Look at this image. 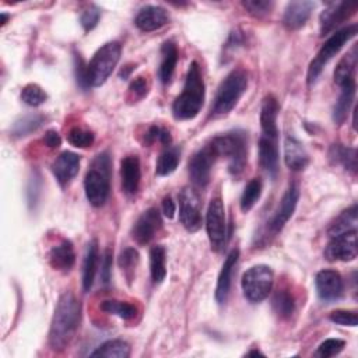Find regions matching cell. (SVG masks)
Instances as JSON below:
<instances>
[{
  "label": "cell",
  "instance_id": "cell-1",
  "mask_svg": "<svg viewBox=\"0 0 358 358\" xmlns=\"http://www.w3.org/2000/svg\"><path fill=\"white\" fill-rule=\"evenodd\" d=\"M82 322V304L70 291L61 295L50 330V345L55 351L65 350L75 338Z\"/></svg>",
  "mask_w": 358,
  "mask_h": 358
},
{
  "label": "cell",
  "instance_id": "cell-2",
  "mask_svg": "<svg viewBox=\"0 0 358 358\" xmlns=\"http://www.w3.org/2000/svg\"><path fill=\"white\" fill-rule=\"evenodd\" d=\"M206 98L203 73L197 62H192L186 75L182 93L172 104V115L177 121H191L199 115Z\"/></svg>",
  "mask_w": 358,
  "mask_h": 358
},
{
  "label": "cell",
  "instance_id": "cell-3",
  "mask_svg": "<svg viewBox=\"0 0 358 358\" xmlns=\"http://www.w3.org/2000/svg\"><path fill=\"white\" fill-rule=\"evenodd\" d=\"M248 83L249 77L246 70L244 69H234L230 75H227V77L220 83L217 89L210 117L221 118L228 115L235 108L241 97L245 94Z\"/></svg>",
  "mask_w": 358,
  "mask_h": 358
},
{
  "label": "cell",
  "instance_id": "cell-4",
  "mask_svg": "<svg viewBox=\"0 0 358 358\" xmlns=\"http://www.w3.org/2000/svg\"><path fill=\"white\" fill-rule=\"evenodd\" d=\"M218 157H225L228 161V171L232 177L242 175L248 160V137L245 132L234 130L210 140Z\"/></svg>",
  "mask_w": 358,
  "mask_h": 358
},
{
  "label": "cell",
  "instance_id": "cell-5",
  "mask_svg": "<svg viewBox=\"0 0 358 358\" xmlns=\"http://www.w3.org/2000/svg\"><path fill=\"white\" fill-rule=\"evenodd\" d=\"M86 196L90 204L94 207H101L110 197L111 192V158L108 153L98 154L84 179Z\"/></svg>",
  "mask_w": 358,
  "mask_h": 358
},
{
  "label": "cell",
  "instance_id": "cell-6",
  "mask_svg": "<svg viewBox=\"0 0 358 358\" xmlns=\"http://www.w3.org/2000/svg\"><path fill=\"white\" fill-rule=\"evenodd\" d=\"M121 52L122 47L117 41L107 43L96 52L91 62L87 65L90 87H100L108 80L121 59Z\"/></svg>",
  "mask_w": 358,
  "mask_h": 358
},
{
  "label": "cell",
  "instance_id": "cell-7",
  "mask_svg": "<svg viewBox=\"0 0 358 358\" xmlns=\"http://www.w3.org/2000/svg\"><path fill=\"white\" fill-rule=\"evenodd\" d=\"M357 24L347 26L338 31H336L319 50L316 58L311 62L308 69V84H312L320 76L323 68L340 52V50L357 34Z\"/></svg>",
  "mask_w": 358,
  "mask_h": 358
},
{
  "label": "cell",
  "instance_id": "cell-8",
  "mask_svg": "<svg viewBox=\"0 0 358 358\" xmlns=\"http://www.w3.org/2000/svg\"><path fill=\"white\" fill-rule=\"evenodd\" d=\"M274 274L266 264H258L245 271L242 277V291L248 301L258 304L264 301L273 288Z\"/></svg>",
  "mask_w": 358,
  "mask_h": 358
},
{
  "label": "cell",
  "instance_id": "cell-9",
  "mask_svg": "<svg viewBox=\"0 0 358 358\" xmlns=\"http://www.w3.org/2000/svg\"><path fill=\"white\" fill-rule=\"evenodd\" d=\"M206 230L211 249L220 252L227 241V224L225 211L221 197H213L206 216Z\"/></svg>",
  "mask_w": 358,
  "mask_h": 358
},
{
  "label": "cell",
  "instance_id": "cell-10",
  "mask_svg": "<svg viewBox=\"0 0 358 358\" xmlns=\"http://www.w3.org/2000/svg\"><path fill=\"white\" fill-rule=\"evenodd\" d=\"M217 158L218 156L210 142L206 146H203L197 153L193 154L188 168H189V177L192 182L197 188L207 186L211 177V168Z\"/></svg>",
  "mask_w": 358,
  "mask_h": 358
},
{
  "label": "cell",
  "instance_id": "cell-11",
  "mask_svg": "<svg viewBox=\"0 0 358 358\" xmlns=\"http://www.w3.org/2000/svg\"><path fill=\"white\" fill-rule=\"evenodd\" d=\"M179 220L181 224L189 231L196 232L202 227V210H200V199L199 195L191 189L185 188L179 193Z\"/></svg>",
  "mask_w": 358,
  "mask_h": 358
},
{
  "label": "cell",
  "instance_id": "cell-12",
  "mask_svg": "<svg viewBox=\"0 0 358 358\" xmlns=\"http://www.w3.org/2000/svg\"><path fill=\"white\" fill-rule=\"evenodd\" d=\"M357 255V231H348L333 237L325 249V258L329 262H351Z\"/></svg>",
  "mask_w": 358,
  "mask_h": 358
},
{
  "label": "cell",
  "instance_id": "cell-13",
  "mask_svg": "<svg viewBox=\"0 0 358 358\" xmlns=\"http://www.w3.org/2000/svg\"><path fill=\"white\" fill-rule=\"evenodd\" d=\"M163 228V218L157 207H150L137 218L132 228V238L139 245L150 244Z\"/></svg>",
  "mask_w": 358,
  "mask_h": 358
},
{
  "label": "cell",
  "instance_id": "cell-14",
  "mask_svg": "<svg viewBox=\"0 0 358 358\" xmlns=\"http://www.w3.org/2000/svg\"><path fill=\"white\" fill-rule=\"evenodd\" d=\"M298 200H299V188H298L297 184H291L287 188L285 193L283 195V197L280 200V204H278L277 210L274 211V216L271 217V220L267 225L270 234L277 235L284 228L287 221L292 217V214L297 209Z\"/></svg>",
  "mask_w": 358,
  "mask_h": 358
},
{
  "label": "cell",
  "instance_id": "cell-15",
  "mask_svg": "<svg viewBox=\"0 0 358 358\" xmlns=\"http://www.w3.org/2000/svg\"><path fill=\"white\" fill-rule=\"evenodd\" d=\"M358 6L355 3H330L319 17L320 24V36L325 37L330 33H333L338 26H341L345 20H348L351 16L355 15Z\"/></svg>",
  "mask_w": 358,
  "mask_h": 358
},
{
  "label": "cell",
  "instance_id": "cell-16",
  "mask_svg": "<svg viewBox=\"0 0 358 358\" xmlns=\"http://www.w3.org/2000/svg\"><path fill=\"white\" fill-rule=\"evenodd\" d=\"M315 284H316V291L319 298L325 302H334L340 299L344 294L343 278L340 273H337L336 270H330V269L320 270L316 274Z\"/></svg>",
  "mask_w": 358,
  "mask_h": 358
},
{
  "label": "cell",
  "instance_id": "cell-17",
  "mask_svg": "<svg viewBox=\"0 0 358 358\" xmlns=\"http://www.w3.org/2000/svg\"><path fill=\"white\" fill-rule=\"evenodd\" d=\"M168 23H170V15L161 6H146L137 13L135 19L136 27L143 33L157 31L164 26H167Z\"/></svg>",
  "mask_w": 358,
  "mask_h": 358
},
{
  "label": "cell",
  "instance_id": "cell-18",
  "mask_svg": "<svg viewBox=\"0 0 358 358\" xmlns=\"http://www.w3.org/2000/svg\"><path fill=\"white\" fill-rule=\"evenodd\" d=\"M80 156L72 151L62 153L52 164V172L61 186H66L79 174L80 170Z\"/></svg>",
  "mask_w": 358,
  "mask_h": 358
},
{
  "label": "cell",
  "instance_id": "cell-19",
  "mask_svg": "<svg viewBox=\"0 0 358 358\" xmlns=\"http://www.w3.org/2000/svg\"><path fill=\"white\" fill-rule=\"evenodd\" d=\"M122 188L126 195H136L142 181L140 160L137 156H128L121 161Z\"/></svg>",
  "mask_w": 358,
  "mask_h": 358
},
{
  "label": "cell",
  "instance_id": "cell-20",
  "mask_svg": "<svg viewBox=\"0 0 358 358\" xmlns=\"http://www.w3.org/2000/svg\"><path fill=\"white\" fill-rule=\"evenodd\" d=\"M239 259V249H232L228 256L225 258L221 271L218 274L217 280V287H216V299L218 304H224L228 298L230 290H231V281H232V274L235 270V266Z\"/></svg>",
  "mask_w": 358,
  "mask_h": 358
},
{
  "label": "cell",
  "instance_id": "cell-21",
  "mask_svg": "<svg viewBox=\"0 0 358 358\" xmlns=\"http://www.w3.org/2000/svg\"><path fill=\"white\" fill-rule=\"evenodd\" d=\"M259 163L260 167L271 177L276 178L278 172V147L277 139L260 136L259 139Z\"/></svg>",
  "mask_w": 358,
  "mask_h": 358
},
{
  "label": "cell",
  "instance_id": "cell-22",
  "mask_svg": "<svg viewBox=\"0 0 358 358\" xmlns=\"http://www.w3.org/2000/svg\"><path fill=\"white\" fill-rule=\"evenodd\" d=\"M315 3L312 2H291L287 5L283 16V24L288 30H299L309 20Z\"/></svg>",
  "mask_w": 358,
  "mask_h": 358
},
{
  "label": "cell",
  "instance_id": "cell-23",
  "mask_svg": "<svg viewBox=\"0 0 358 358\" xmlns=\"http://www.w3.org/2000/svg\"><path fill=\"white\" fill-rule=\"evenodd\" d=\"M280 112V105L278 101L274 96H267L264 97L262 103V110H260V126L263 136L277 139L278 137V129H277V117Z\"/></svg>",
  "mask_w": 358,
  "mask_h": 358
},
{
  "label": "cell",
  "instance_id": "cell-24",
  "mask_svg": "<svg viewBox=\"0 0 358 358\" xmlns=\"http://www.w3.org/2000/svg\"><path fill=\"white\" fill-rule=\"evenodd\" d=\"M284 161L291 171H302L309 164V154L304 144L292 136L284 140Z\"/></svg>",
  "mask_w": 358,
  "mask_h": 358
},
{
  "label": "cell",
  "instance_id": "cell-25",
  "mask_svg": "<svg viewBox=\"0 0 358 358\" xmlns=\"http://www.w3.org/2000/svg\"><path fill=\"white\" fill-rule=\"evenodd\" d=\"M76 262V253L73 244L68 239H64L61 244L55 245L50 252V264L62 273L72 270Z\"/></svg>",
  "mask_w": 358,
  "mask_h": 358
},
{
  "label": "cell",
  "instance_id": "cell-26",
  "mask_svg": "<svg viewBox=\"0 0 358 358\" xmlns=\"http://www.w3.org/2000/svg\"><path fill=\"white\" fill-rule=\"evenodd\" d=\"M338 87L341 89V93H340V96L337 98V103L333 108V121L337 125H341L347 119V117L350 114V110H351V105H352L354 98H355V90H357L355 79L348 80Z\"/></svg>",
  "mask_w": 358,
  "mask_h": 358
},
{
  "label": "cell",
  "instance_id": "cell-27",
  "mask_svg": "<svg viewBox=\"0 0 358 358\" xmlns=\"http://www.w3.org/2000/svg\"><path fill=\"white\" fill-rule=\"evenodd\" d=\"M161 65H160V70H158V76L160 80L164 84H168L174 76L175 68H177V62H178V48L175 45L174 41H165L161 47Z\"/></svg>",
  "mask_w": 358,
  "mask_h": 358
},
{
  "label": "cell",
  "instance_id": "cell-28",
  "mask_svg": "<svg viewBox=\"0 0 358 358\" xmlns=\"http://www.w3.org/2000/svg\"><path fill=\"white\" fill-rule=\"evenodd\" d=\"M98 258H100L98 242L97 239H93L87 246L84 264H83V288L86 292H89L93 288L94 278L97 274V267H98Z\"/></svg>",
  "mask_w": 358,
  "mask_h": 358
},
{
  "label": "cell",
  "instance_id": "cell-29",
  "mask_svg": "<svg viewBox=\"0 0 358 358\" xmlns=\"http://www.w3.org/2000/svg\"><path fill=\"white\" fill-rule=\"evenodd\" d=\"M329 158L334 165H341L345 171L355 175L357 172V150L343 144H333L329 150Z\"/></svg>",
  "mask_w": 358,
  "mask_h": 358
},
{
  "label": "cell",
  "instance_id": "cell-30",
  "mask_svg": "<svg viewBox=\"0 0 358 358\" xmlns=\"http://www.w3.org/2000/svg\"><path fill=\"white\" fill-rule=\"evenodd\" d=\"M357 204H352L350 209L344 210L329 227L327 234L330 238L337 237L340 234L348 232V231H357V224H358V218H357Z\"/></svg>",
  "mask_w": 358,
  "mask_h": 358
},
{
  "label": "cell",
  "instance_id": "cell-31",
  "mask_svg": "<svg viewBox=\"0 0 358 358\" xmlns=\"http://www.w3.org/2000/svg\"><path fill=\"white\" fill-rule=\"evenodd\" d=\"M150 271H151V278L156 284H160L165 280L167 253H165V248L161 245H156L150 251Z\"/></svg>",
  "mask_w": 358,
  "mask_h": 358
},
{
  "label": "cell",
  "instance_id": "cell-32",
  "mask_svg": "<svg viewBox=\"0 0 358 358\" xmlns=\"http://www.w3.org/2000/svg\"><path fill=\"white\" fill-rule=\"evenodd\" d=\"M91 357H105V358H129L130 345L124 340H108L101 344Z\"/></svg>",
  "mask_w": 358,
  "mask_h": 358
},
{
  "label": "cell",
  "instance_id": "cell-33",
  "mask_svg": "<svg viewBox=\"0 0 358 358\" xmlns=\"http://www.w3.org/2000/svg\"><path fill=\"white\" fill-rule=\"evenodd\" d=\"M273 309L281 319H288L295 311V299L288 288H278L273 297Z\"/></svg>",
  "mask_w": 358,
  "mask_h": 358
},
{
  "label": "cell",
  "instance_id": "cell-34",
  "mask_svg": "<svg viewBox=\"0 0 358 358\" xmlns=\"http://www.w3.org/2000/svg\"><path fill=\"white\" fill-rule=\"evenodd\" d=\"M355 68H357V55L355 51L343 57V59L337 64L334 69V83L341 86L343 83L355 79Z\"/></svg>",
  "mask_w": 358,
  "mask_h": 358
},
{
  "label": "cell",
  "instance_id": "cell-35",
  "mask_svg": "<svg viewBox=\"0 0 358 358\" xmlns=\"http://www.w3.org/2000/svg\"><path fill=\"white\" fill-rule=\"evenodd\" d=\"M179 150L178 149H174V147H170L167 150H164L158 160H157V164H156V174L158 177H167V175H171L177 168H178V164H179Z\"/></svg>",
  "mask_w": 358,
  "mask_h": 358
},
{
  "label": "cell",
  "instance_id": "cell-36",
  "mask_svg": "<svg viewBox=\"0 0 358 358\" xmlns=\"http://www.w3.org/2000/svg\"><path fill=\"white\" fill-rule=\"evenodd\" d=\"M101 311L115 315L124 320H132L137 315V308L129 302L118 299H107L101 304Z\"/></svg>",
  "mask_w": 358,
  "mask_h": 358
},
{
  "label": "cell",
  "instance_id": "cell-37",
  "mask_svg": "<svg viewBox=\"0 0 358 358\" xmlns=\"http://www.w3.org/2000/svg\"><path fill=\"white\" fill-rule=\"evenodd\" d=\"M45 122V117L44 115H27L22 119H19L13 128H12V136L13 137H26L29 135H31L33 132L38 130Z\"/></svg>",
  "mask_w": 358,
  "mask_h": 358
},
{
  "label": "cell",
  "instance_id": "cell-38",
  "mask_svg": "<svg viewBox=\"0 0 358 358\" xmlns=\"http://www.w3.org/2000/svg\"><path fill=\"white\" fill-rule=\"evenodd\" d=\"M262 189H263V184L259 178H253L248 182L241 196V210L244 213H248L255 207V204L262 196Z\"/></svg>",
  "mask_w": 358,
  "mask_h": 358
},
{
  "label": "cell",
  "instance_id": "cell-39",
  "mask_svg": "<svg viewBox=\"0 0 358 358\" xmlns=\"http://www.w3.org/2000/svg\"><path fill=\"white\" fill-rule=\"evenodd\" d=\"M22 100L24 104L30 107H40L44 103H47L48 96L44 91V89L40 87L38 84H27L22 90Z\"/></svg>",
  "mask_w": 358,
  "mask_h": 358
},
{
  "label": "cell",
  "instance_id": "cell-40",
  "mask_svg": "<svg viewBox=\"0 0 358 358\" xmlns=\"http://www.w3.org/2000/svg\"><path fill=\"white\" fill-rule=\"evenodd\" d=\"M242 6L255 19H263L271 13L274 3L267 2V0H246V2H242Z\"/></svg>",
  "mask_w": 358,
  "mask_h": 358
},
{
  "label": "cell",
  "instance_id": "cell-41",
  "mask_svg": "<svg viewBox=\"0 0 358 358\" xmlns=\"http://www.w3.org/2000/svg\"><path fill=\"white\" fill-rule=\"evenodd\" d=\"M137 263H139V252L135 248H125L119 256V266L125 271L129 280L133 277Z\"/></svg>",
  "mask_w": 358,
  "mask_h": 358
},
{
  "label": "cell",
  "instance_id": "cell-42",
  "mask_svg": "<svg viewBox=\"0 0 358 358\" xmlns=\"http://www.w3.org/2000/svg\"><path fill=\"white\" fill-rule=\"evenodd\" d=\"M68 142L75 147L86 149L94 143V133L83 128H73L68 133Z\"/></svg>",
  "mask_w": 358,
  "mask_h": 358
},
{
  "label": "cell",
  "instance_id": "cell-43",
  "mask_svg": "<svg viewBox=\"0 0 358 358\" xmlns=\"http://www.w3.org/2000/svg\"><path fill=\"white\" fill-rule=\"evenodd\" d=\"M344 345H345V341L341 338H327L318 347V351L315 352V355L320 358H330L340 354Z\"/></svg>",
  "mask_w": 358,
  "mask_h": 358
},
{
  "label": "cell",
  "instance_id": "cell-44",
  "mask_svg": "<svg viewBox=\"0 0 358 358\" xmlns=\"http://www.w3.org/2000/svg\"><path fill=\"white\" fill-rule=\"evenodd\" d=\"M156 142H158L164 146H170L172 142L170 130L163 126H151L147 130V133L144 135V143L150 146V144H154Z\"/></svg>",
  "mask_w": 358,
  "mask_h": 358
},
{
  "label": "cell",
  "instance_id": "cell-45",
  "mask_svg": "<svg viewBox=\"0 0 358 358\" xmlns=\"http://www.w3.org/2000/svg\"><path fill=\"white\" fill-rule=\"evenodd\" d=\"M149 82L146 77L139 76L136 77L130 86H129V93H128V98L132 103H137L140 100H143L147 94H149Z\"/></svg>",
  "mask_w": 358,
  "mask_h": 358
},
{
  "label": "cell",
  "instance_id": "cell-46",
  "mask_svg": "<svg viewBox=\"0 0 358 358\" xmlns=\"http://www.w3.org/2000/svg\"><path fill=\"white\" fill-rule=\"evenodd\" d=\"M100 17H101V10L96 5H90L87 9H84L80 16V23L84 31L89 33L94 30L100 22Z\"/></svg>",
  "mask_w": 358,
  "mask_h": 358
},
{
  "label": "cell",
  "instance_id": "cell-47",
  "mask_svg": "<svg viewBox=\"0 0 358 358\" xmlns=\"http://www.w3.org/2000/svg\"><path fill=\"white\" fill-rule=\"evenodd\" d=\"M329 319L340 326H350L355 327L358 325V316L355 311H345V309H337L333 311L329 315Z\"/></svg>",
  "mask_w": 358,
  "mask_h": 358
},
{
  "label": "cell",
  "instance_id": "cell-48",
  "mask_svg": "<svg viewBox=\"0 0 358 358\" xmlns=\"http://www.w3.org/2000/svg\"><path fill=\"white\" fill-rule=\"evenodd\" d=\"M75 68H76L77 84L83 90H89L90 84H89V77H87V64L84 62V59L80 55L75 57Z\"/></svg>",
  "mask_w": 358,
  "mask_h": 358
},
{
  "label": "cell",
  "instance_id": "cell-49",
  "mask_svg": "<svg viewBox=\"0 0 358 358\" xmlns=\"http://www.w3.org/2000/svg\"><path fill=\"white\" fill-rule=\"evenodd\" d=\"M112 256L114 252L111 249H107L104 253V260L101 264V278L104 284H108L111 281V274H112Z\"/></svg>",
  "mask_w": 358,
  "mask_h": 358
},
{
  "label": "cell",
  "instance_id": "cell-50",
  "mask_svg": "<svg viewBox=\"0 0 358 358\" xmlns=\"http://www.w3.org/2000/svg\"><path fill=\"white\" fill-rule=\"evenodd\" d=\"M242 44H244V36H242V33H241V31H234V33H231V36H230L227 44L224 45V54H225V55H228V54L232 55L234 51H237L238 48L242 47Z\"/></svg>",
  "mask_w": 358,
  "mask_h": 358
},
{
  "label": "cell",
  "instance_id": "cell-51",
  "mask_svg": "<svg viewBox=\"0 0 358 358\" xmlns=\"http://www.w3.org/2000/svg\"><path fill=\"white\" fill-rule=\"evenodd\" d=\"M44 142L48 147L51 149H58L61 144H62V139H61V135L57 132V130H48L45 133V137H44Z\"/></svg>",
  "mask_w": 358,
  "mask_h": 358
},
{
  "label": "cell",
  "instance_id": "cell-52",
  "mask_svg": "<svg viewBox=\"0 0 358 358\" xmlns=\"http://www.w3.org/2000/svg\"><path fill=\"white\" fill-rule=\"evenodd\" d=\"M163 211H164V216L167 218H174L175 213H177V204L175 202L172 200L171 196H165L164 197V202H163Z\"/></svg>",
  "mask_w": 358,
  "mask_h": 358
},
{
  "label": "cell",
  "instance_id": "cell-53",
  "mask_svg": "<svg viewBox=\"0 0 358 358\" xmlns=\"http://www.w3.org/2000/svg\"><path fill=\"white\" fill-rule=\"evenodd\" d=\"M135 69V65H126L122 70H121V73H119V76L121 77H124V79H128L129 77V75H130V72Z\"/></svg>",
  "mask_w": 358,
  "mask_h": 358
},
{
  "label": "cell",
  "instance_id": "cell-54",
  "mask_svg": "<svg viewBox=\"0 0 358 358\" xmlns=\"http://www.w3.org/2000/svg\"><path fill=\"white\" fill-rule=\"evenodd\" d=\"M246 355H263L259 350H253V351H249Z\"/></svg>",
  "mask_w": 358,
  "mask_h": 358
},
{
  "label": "cell",
  "instance_id": "cell-55",
  "mask_svg": "<svg viewBox=\"0 0 358 358\" xmlns=\"http://www.w3.org/2000/svg\"><path fill=\"white\" fill-rule=\"evenodd\" d=\"M6 22H8V16L3 13V15H2V26H5Z\"/></svg>",
  "mask_w": 358,
  "mask_h": 358
}]
</instances>
